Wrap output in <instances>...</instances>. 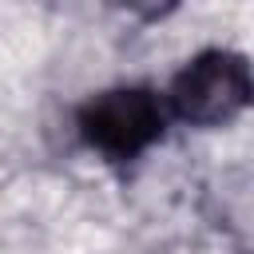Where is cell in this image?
I'll return each mask as SVG.
<instances>
[{"label":"cell","instance_id":"6da1fadb","mask_svg":"<svg viewBox=\"0 0 254 254\" xmlns=\"http://www.w3.org/2000/svg\"><path fill=\"white\" fill-rule=\"evenodd\" d=\"M163 99L171 119L179 123H190V127L234 123L254 107V67L242 52L206 48L175 71Z\"/></svg>","mask_w":254,"mask_h":254},{"label":"cell","instance_id":"7a4b0ae2","mask_svg":"<svg viewBox=\"0 0 254 254\" xmlns=\"http://www.w3.org/2000/svg\"><path fill=\"white\" fill-rule=\"evenodd\" d=\"M167 119L171 111L159 91L139 83H119L83 99V107L75 111V131L107 163H131L163 139Z\"/></svg>","mask_w":254,"mask_h":254},{"label":"cell","instance_id":"3957f363","mask_svg":"<svg viewBox=\"0 0 254 254\" xmlns=\"http://www.w3.org/2000/svg\"><path fill=\"white\" fill-rule=\"evenodd\" d=\"M131 12H139L143 20H159V16H167V12H175L183 0H123Z\"/></svg>","mask_w":254,"mask_h":254}]
</instances>
